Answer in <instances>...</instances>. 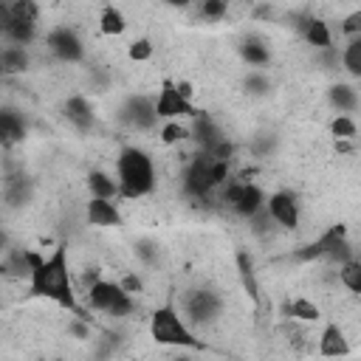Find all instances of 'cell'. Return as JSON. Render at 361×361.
Wrapping results in <instances>:
<instances>
[{"label": "cell", "instance_id": "52a82bcc", "mask_svg": "<svg viewBox=\"0 0 361 361\" xmlns=\"http://www.w3.org/2000/svg\"><path fill=\"white\" fill-rule=\"evenodd\" d=\"M152 104H155V116L158 121H172V118H195L197 116V107L195 102L183 99L175 87V79H161L158 82V93L152 96Z\"/></svg>", "mask_w": 361, "mask_h": 361}, {"label": "cell", "instance_id": "f35d334b", "mask_svg": "<svg viewBox=\"0 0 361 361\" xmlns=\"http://www.w3.org/2000/svg\"><path fill=\"white\" fill-rule=\"evenodd\" d=\"M0 276H6V265H3V257H0Z\"/></svg>", "mask_w": 361, "mask_h": 361}, {"label": "cell", "instance_id": "7a4b0ae2", "mask_svg": "<svg viewBox=\"0 0 361 361\" xmlns=\"http://www.w3.org/2000/svg\"><path fill=\"white\" fill-rule=\"evenodd\" d=\"M116 183H118V197L121 200H141L155 192L158 175H155V161L147 149L127 144L116 155Z\"/></svg>", "mask_w": 361, "mask_h": 361}, {"label": "cell", "instance_id": "9a60e30c", "mask_svg": "<svg viewBox=\"0 0 361 361\" xmlns=\"http://www.w3.org/2000/svg\"><path fill=\"white\" fill-rule=\"evenodd\" d=\"M316 350L322 358H338V355H347L350 353V341L344 336V330L336 324V322H327L319 333V341H316Z\"/></svg>", "mask_w": 361, "mask_h": 361}, {"label": "cell", "instance_id": "e575fe53", "mask_svg": "<svg viewBox=\"0 0 361 361\" xmlns=\"http://www.w3.org/2000/svg\"><path fill=\"white\" fill-rule=\"evenodd\" d=\"M135 254H138L144 262H155V259H158V248H155L152 243H138V245H135Z\"/></svg>", "mask_w": 361, "mask_h": 361}, {"label": "cell", "instance_id": "83f0119b", "mask_svg": "<svg viewBox=\"0 0 361 361\" xmlns=\"http://www.w3.org/2000/svg\"><path fill=\"white\" fill-rule=\"evenodd\" d=\"M330 135H333L336 141H355V135H358L355 118L347 116V113H336L333 121H330Z\"/></svg>", "mask_w": 361, "mask_h": 361}, {"label": "cell", "instance_id": "8992f818", "mask_svg": "<svg viewBox=\"0 0 361 361\" xmlns=\"http://www.w3.org/2000/svg\"><path fill=\"white\" fill-rule=\"evenodd\" d=\"M223 203L231 206L240 217L251 220L257 212L265 209V192L251 180H226L223 183Z\"/></svg>", "mask_w": 361, "mask_h": 361}, {"label": "cell", "instance_id": "1f68e13d", "mask_svg": "<svg viewBox=\"0 0 361 361\" xmlns=\"http://www.w3.org/2000/svg\"><path fill=\"white\" fill-rule=\"evenodd\" d=\"M245 90H248L251 96H265V93L271 90V82H268L262 73H248V76H245Z\"/></svg>", "mask_w": 361, "mask_h": 361}, {"label": "cell", "instance_id": "8d00e7d4", "mask_svg": "<svg viewBox=\"0 0 361 361\" xmlns=\"http://www.w3.org/2000/svg\"><path fill=\"white\" fill-rule=\"evenodd\" d=\"M8 245H11V237H8V231H6L3 226H0V254H3V251H6Z\"/></svg>", "mask_w": 361, "mask_h": 361}, {"label": "cell", "instance_id": "7c38bea8", "mask_svg": "<svg viewBox=\"0 0 361 361\" xmlns=\"http://www.w3.org/2000/svg\"><path fill=\"white\" fill-rule=\"evenodd\" d=\"M85 220L96 228H118L124 223L121 209L113 197H90L85 203Z\"/></svg>", "mask_w": 361, "mask_h": 361}, {"label": "cell", "instance_id": "4fadbf2b", "mask_svg": "<svg viewBox=\"0 0 361 361\" xmlns=\"http://www.w3.org/2000/svg\"><path fill=\"white\" fill-rule=\"evenodd\" d=\"M344 237H347V226L336 223V226L324 228L313 243H307L305 248H299V251L293 254V259H299V262H316V259H324V257L330 254V248H333L336 243H341Z\"/></svg>", "mask_w": 361, "mask_h": 361}, {"label": "cell", "instance_id": "8fae6325", "mask_svg": "<svg viewBox=\"0 0 361 361\" xmlns=\"http://www.w3.org/2000/svg\"><path fill=\"white\" fill-rule=\"evenodd\" d=\"M121 121H124L127 127H133V130H152V127L158 124L152 96L133 93V96L121 104Z\"/></svg>", "mask_w": 361, "mask_h": 361}, {"label": "cell", "instance_id": "836d02e7", "mask_svg": "<svg viewBox=\"0 0 361 361\" xmlns=\"http://www.w3.org/2000/svg\"><path fill=\"white\" fill-rule=\"evenodd\" d=\"M118 285L130 293V296H135V293H144V279L135 274V271H130V274H124L121 279H118Z\"/></svg>", "mask_w": 361, "mask_h": 361}, {"label": "cell", "instance_id": "4316f807", "mask_svg": "<svg viewBox=\"0 0 361 361\" xmlns=\"http://www.w3.org/2000/svg\"><path fill=\"white\" fill-rule=\"evenodd\" d=\"M338 282L350 290V293H361V262L355 257L344 259L338 265Z\"/></svg>", "mask_w": 361, "mask_h": 361}, {"label": "cell", "instance_id": "74e56055", "mask_svg": "<svg viewBox=\"0 0 361 361\" xmlns=\"http://www.w3.org/2000/svg\"><path fill=\"white\" fill-rule=\"evenodd\" d=\"M169 8H189L192 6V0H164Z\"/></svg>", "mask_w": 361, "mask_h": 361}, {"label": "cell", "instance_id": "f1b7e54d", "mask_svg": "<svg viewBox=\"0 0 361 361\" xmlns=\"http://www.w3.org/2000/svg\"><path fill=\"white\" fill-rule=\"evenodd\" d=\"M186 138H192V133H189V127H186V124H180L178 118L164 121V124H161V130H158V141H161V144H166V147L180 144V141H186Z\"/></svg>", "mask_w": 361, "mask_h": 361}, {"label": "cell", "instance_id": "ba28073f", "mask_svg": "<svg viewBox=\"0 0 361 361\" xmlns=\"http://www.w3.org/2000/svg\"><path fill=\"white\" fill-rule=\"evenodd\" d=\"M45 48L51 51L54 59H59L65 65H76L85 59V42L76 34V28H71V25H54L45 34Z\"/></svg>", "mask_w": 361, "mask_h": 361}, {"label": "cell", "instance_id": "9c48e42d", "mask_svg": "<svg viewBox=\"0 0 361 361\" xmlns=\"http://www.w3.org/2000/svg\"><path fill=\"white\" fill-rule=\"evenodd\" d=\"M183 183V195L186 197H192V200H206L209 197V192L212 189H217L214 186V180H212V158L206 155V152H197L192 161H189V166L183 169V178H180Z\"/></svg>", "mask_w": 361, "mask_h": 361}, {"label": "cell", "instance_id": "5b68a950", "mask_svg": "<svg viewBox=\"0 0 361 361\" xmlns=\"http://www.w3.org/2000/svg\"><path fill=\"white\" fill-rule=\"evenodd\" d=\"M220 310H223V299L212 288H192L180 299V313L192 327L195 324H212L220 316Z\"/></svg>", "mask_w": 361, "mask_h": 361}, {"label": "cell", "instance_id": "f546056e", "mask_svg": "<svg viewBox=\"0 0 361 361\" xmlns=\"http://www.w3.org/2000/svg\"><path fill=\"white\" fill-rule=\"evenodd\" d=\"M228 6L231 0H200L197 3V14L209 23H220L226 14H228Z\"/></svg>", "mask_w": 361, "mask_h": 361}, {"label": "cell", "instance_id": "d590c367", "mask_svg": "<svg viewBox=\"0 0 361 361\" xmlns=\"http://www.w3.org/2000/svg\"><path fill=\"white\" fill-rule=\"evenodd\" d=\"M175 87H178V93L183 96V99H195V85L189 82V79H175Z\"/></svg>", "mask_w": 361, "mask_h": 361}, {"label": "cell", "instance_id": "d4e9b609", "mask_svg": "<svg viewBox=\"0 0 361 361\" xmlns=\"http://www.w3.org/2000/svg\"><path fill=\"white\" fill-rule=\"evenodd\" d=\"M0 11L11 20H23V23H39V6L37 0H11V3H0Z\"/></svg>", "mask_w": 361, "mask_h": 361}, {"label": "cell", "instance_id": "4dcf8cb0", "mask_svg": "<svg viewBox=\"0 0 361 361\" xmlns=\"http://www.w3.org/2000/svg\"><path fill=\"white\" fill-rule=\"evenodd\" d=\"M152 54H155V45H152L147 37H138V39H133V42L127 45V56H130L133 62H149Z\"/></svg>", "mask_w": 361, "mask_h": 361}, {"label": "cell", "instance_id": "6da1fadb", "mask_svg": "<svg viewBox=\"0 0 361 361\" xmlns=\"http://www.w3.org/2000/svg\"><path fill=\"white\" fill-rule=\"evenodd\" d=\"M25 279H28V296L48 299V302H54V305H59L76 316H85L79 307V299H76V282H73L71 257H68L65 243L54 245L51 254L31 251V271Z\"/></svg>", "mask_w": 361, "mask_h": 361}, {"label": "cell", "instance_id": "484cf974", "mask_svg": "<svg viewBox=\"0 0 361 361\" xmlns=\"http://www.w3.org/2000/svg\"><path fill=\"white\" fill-rule=\"evenodd\" d=\"M341 68H344L353 79L361 76V34L347 39V45H344V51H341Z\"/></svg>", "mask_w": 361, "mask_h": 361}, {"label": "cell", "instance_id": "ac0fdd59", "mask_svg": "<svg viewBox=\"0 0 361 361\" xmlns=\"http://www.w3.org/2000/svg\"><path fill=\"white\" fill-rule=\"evenodd\" d=\"M327 102H330V107H333L336 113L353 116V113L358 110V90H355V85H350V82H336V85H330V90H327Z\"/></svg>", "mask_w": 361, "mask_h": 361}, {"label": "cell", "instance_id": "44dd1931", "mask_svg": "<svg viewBox=\"0 0 361 361\" xmlns=\"http://www.w3.org/2000/svg\"><path fill=\"white\" fill-rule=\"evenodd\" d=\"M285 316L290 322H319L322 319V307L316 302H310L307 296H296V299H288L285 302Z\"/></svg>", "mask_w": 361, "mask_h": 361}, {"label": "cell", "instance_id": "7402d4cb", "mask_svg": "<svg viewBox=\"0 0 361 361\" xmlns=\"http://www.w3.org/2000/svg\"><path fill=\"white\" fill-rule=\"evenodd\" d=\"M31 59H28V51L23 45H3L0 48V71L3 73H23L28 71Z\"/></svg>", "mask_w": 361, "mask_h": 361}, {"label": "cell", "instance_id": "ab89813d", "mask_svg": "<svg viewBox=\"0 0 361 361\" xmlns=\"http://www.w3.org/2000/svg\"><path fill=\"white\" fill-rule=\"evenodd\" d=\"M0 76H3V71H0Z\"/></svg>", "mask_w": 361, "mask_h": 361}, {"label": "cell", "instance_id": "60d3db41", "mask_svg": "<svg viewBox=\"0 0 361 361\" xmlns=\"http://www.w3.org/2000/svg\"><path fill=\"white\" fill-rule=\"evenodd\" d=\"M0 279H3V276H0Z\"/></svg>", "mask_w": 361, "mask_h": 361}, {"label": "cell", "instance_id": "2e32d148", "mask_svg": "<svg viewBox=\"0 0 361 361\" xmlns=\"http://www.w3.org/2000/svg\"><path fill=\"white\" fill-rule=\"evenodd\" d=\"M23 138H25V118L11 107H0V147H14Z\"/></svg>", "mask_w": 361, "mask_h": 361}, {"label": "cell", "instance_id": "30bf717a", "mask_svg": "<svg viewBox=\"0 0 361 361\" xmlns=\"http://www.w3.org/2000/svg\"><path fill=\"white\" fill-rule=\"evenodd\" d=\"M265 212L279 228H288V231L299 228V223H302V203L288 189H276V192L265 195Z\"/></svg>", "mask_w": 361, "mask_h": 361}, {"label": "cell", "instance_id": "e0dca14e", "mask_svg": "<svg viewBox=\"0 0 361 361\" xmlns=\"http://www.w3.org/2000/svg\"><path fill=\"white\" fill-rule=\"evenodd\" d=\"M299 31H302V39L316 51L333 45V31H330L327 20H322V17H307L305 23H299Z\"/></svg>", "mask_w": 361, "mask_h": 361}, {"label": "cell", "instance_id": "3957f363", "mask_svg": "<svg viewBox=\"0 0 361 361\" xmlns=\"http://www.w3.org/2000/svg\"><path fill=\"white\" fill-rule=\"evenodd\" d=\"M149 338L155 344H164V347H200V338L195 336L192 324L183 319V313L172 305V302H164L158 305L152 313H149Z\"/></svg>", "mask_w": 361, "mask_h": 361}, {"label": "cell", "instance_id": "5bb4252c", "mask_svg": "<svg viewBox=\"0 0 361 361\" xmlns=\"http://www.w3.org/2000/svg\"><path fill=\"white\" fill-rule=\"evenodd\" d=\"M65 110V118L79 130V133H87L96 121V110H93V102L85 96V93H71L62 104Z\"/></svg>", "mask_w": 361, "mask_h": 361}, {"label": "cell", "instance_id": "603a6c76", "mask_svg": "<svg viewBox=\"0 0 361 361\" xmlns=\"http://www.w3.org/2000/svg\"><path fill=\"white\" fill-rule=\"evenodd\" d=\"M87 189H90V197H113V200L118 197V183L104 169H90L87 172Z\"/></svg>", "mask_w": 361, "mask_h": 361}, {"label": "cell", "instance_id": "cb8c5ba5", "mask_svg": "<svg viewBox=\"0 0 361 361\" xmlns=\"http://www.w3.org/2000/svg\"><path fill=\"white\" fill-rule=\"evenodd\" d=\"M99 31L104 37H121L127 31V17L118 6H104L99 14Z\"/></svg>", "mask_w": 361, "mask_h": 361}, {"label": "cell", "instance_id": "277c9868", "mask_svg": "<svg viewBox=\"0 0 361 361\" xmlns=\"http://www.w3.org/2000/svg\"><path fill=\"white\" fill-rule=\"evenodd\" d=\"M87 305L90 310L96 313H104V316H113V319H127L133 310H135V299L116 282V279H96L87 290Z\"/></svg>", "mask_w": 361, "mask_h": 361}, {"label": "cell", "instance_id": "d6986e66", "mask_svg": "<svg viewBox=\"0 0 361 361\" xmlns=\"http://www.w3.org/2000/svg\"><path fill=\"white\" fill-rule=\"evenodd\" d=\"M237 51H240V56H243V62H245L248 68H265V65L271 62V48H268L259 37H245V39L237 45Z\"/></svg>", "mask_w": 361, "mask_h": 361}, {"label": "cell", "instance_id": "ffe728a7", "mask_svg": "<svg viewBox=\"0 0 361 361\" xmlns=\"http://www.w3.org/2000/svg\"><path fill=\"white\" fill-rule=\"evenodd\" d=\"M234 262H237V274H240V282H243L245 293L257 302V299H259V285H257V271H254L251 254H248L245 248H240V251L234 254Z\"/></svg>", "mask_w": 361, "mask_h": 361}, {"label": "cell", "instance_id": "d6a6232c", "mask_svg": "<svg viewBox=\"0 0 361 361\" xmlns=\"http://www.w3.org/2000/svg\"><path fill=\"white\" fill-rule=\"evenodd\" d=\"M341 34L350 39V37H358L361 34V11H350L344 20H341Z\"/></svg>", "mask_w": 361, "mask_h": 361}]
</instances>
